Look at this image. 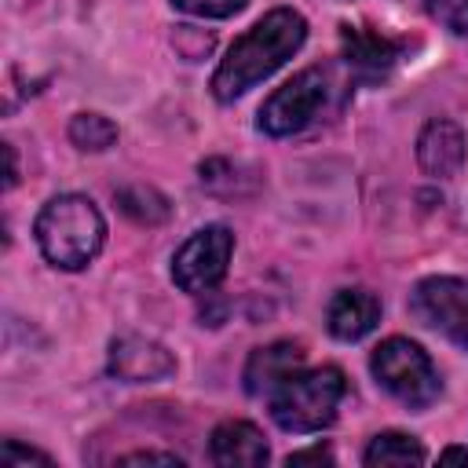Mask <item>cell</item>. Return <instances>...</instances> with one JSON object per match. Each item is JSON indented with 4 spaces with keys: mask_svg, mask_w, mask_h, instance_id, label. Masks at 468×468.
Instances as JSON below:
<instances>
[{
    "mask_svg": "<svg viewBox=\"0 0 468 468\" xmlns=\"http://www.w3.org/2000/svg\"><path fill=\"white\" fill-rule=\"evenodd\" d=\"M307 40V18L292 7L267 11L249 33H241L223 62L212 73V95L219 102H234L249 88H256L263 77H271L278 66H285Z\"/></svg>",
    "mask_w": 468,
    "mask_h": 468,
    "instance_id": "cell-1",
    "label": "cell"
},
{
    "mask_svg": "<svg viewBox=\"0 0 468 468\" xmlns=\"http://www.w3.org/2000/svg\"><path fill=\"white\" fill-rule=\"evenodd\" d=\"M33 234H37V245L51 267L80 271L99 256V249L106 241V219L91 197L58 194L40 208Z\"/></svg>",
    "mask_w": 468,
    "mask_h": 468,
    "instance_id": "cell-2",
    "label": "cell"
},
{
    "mask_svg": "<svg viewBox=\"0 0 468 468\" xmlns=\"http://www.w3.org/2000/svg\"><path fill=\"white\" fill-rule=\"evenodd\" d=\"M344 391H347V380H344V373L336 366L296 369L267 395L271 420L282 431H292V435L322 431V428H329L336 420Z\"/></svg>",
    "mask_w": 468,
    "mask_h": 468,
    "instance_id": "cell-3",
    "label": "cell"
},
{
    "mask_svg": "<svg viewBox=\"0 0 468 468\" xmlns=\"http://www.w3.org/2000/svg\"><path fill=\"white\" fill-rule=\"evenodd\" d=\"M369 373L391 399H399L410 410L431 406L442 391L428 351L406 336H388L384 344H377L369 355Z\"/></svg>",
    "mask_w": 468,
    "mask_h": 468,
    "instance_id": "cell-4",
    "label": "cell"
},
{
    "mask_svg": "<svg viewBox=\"0 0 468 468\" xmlns=\"http://www.w3.org/2000/svg\"><path fill=\"white\" fill-rule=\"evenodd\" d=\"M329 91H333V84H329L325 69H318V66L300 69L292 80L274 88L267 95V102L260 106V121H256L260 132L274 135V139L303 132L307 124H314L322 117V110L329 102Z\"/></svg>",
    "mask_w": 468,
    "mask_h": 468,
    "instance_id": "cell-5",
    "label": "cell"
},
{
    "mask_svg": "<svg viewBox=\"0 0 468 468\" xmlns=\"http://www.w3.org/2000/svg\"><path fill=\"white\" fill-rule=\"evenodd\" d=\"M234 256V234L223 223H208L190 234L172 256V282L183 292H208L223 282L227 263Z\"/></svg>",
    "mask_w": 468,
    "mask_h": 468,
    "instance_id": "cell-6",
    "label": "cell"
},
{
    "mask_svg": "<svg viewBox=\"0 0 468 468\" xmlns=\"http://www.w3.org/2000/svg\"><path fill=\"white\" fill-rule=\"evenodd\" d=\"M410 311L428 329L442 333L446 340L468 351V278H424L410 296Z\"/></svg>",
    "mask_w": 468,
    "mask_h": 468,
    "instance_id": "cell-7",
    "label": "cell"
},
{
    "mask_svg": "<svg viewBox=\"0 0 468 468\" xmlns=\"http://www.w3.org/2000/svg\"><path fill=\"white\" fill-rule=\"evenodd\" d=\"M106 369L117 380H128V384H154V380H165V377L176 373V358L165 344H157L150 336H139V333H124L110 344Z\"/></svg>",
    "mask_w": 468,
    "mask_h": 468,
    "instance_id": "cell-8",
    "label": "cell"
},
{
    "mask_svg": "<svg viewBox=\"0 0 468 468\" xmlns=\"http://www.w3.org/2000/svg\"><path fill=\"white\" fill-rule=\"evenodd\" d=\"M340 40H344V62L362 80L388 77L395 69V62L402 58V44L399 40H391L384 33H373V29H362V26H344Z\"/></svg>",
    "mask_w": 468,
    "mask_h": 468,
    "instance_id": "cell-9",
    "label": "cell"
},
{
    "mask_svg": "<svg viewBox=\"0 0 468 468\" xmlns=\"http://www.w3.org/2000/svg\"><path fill=\"white\" fill-rule=\"evenodd\" d=\"M417 165L435 179H453L464 168V132L446 117L428 121L417 135Z\"/></svg>",
    "mask_w": 468,
    "mask_h": 468,
    "instance_id": "cell-10",
    "label": "cell"
},
{
    "mask_svg": "<svg viewBox=\"0 0 468 468\" xmlns=\"http://www.w3.org/2000/svg\"><path fill=\"white\" fill-rule=\"evenodd\" d=\"M208 453L223 468H256V464H263L271 457L263 431L256 424H249V420H223V424H216L212 439H208Z\"/></svg>",
    "mask_w": 468,
    "mask_h": 468,
    "instance_id": "cell-11",
    "label": "cell"
},
{
    "mask_svg": "<svg viewBox=\"0 0 468 468\" xmlns=\"http://www.w3.org/2000/svg\"><path fill=\"white\" fill-rule=\"evenodd\" d=\"M380 322V300L369 289H340L325 307V329L336 340H362Z\"/></svg>",
    "mask_w": 468,
    "mask_h": 468,
    "instance_id": "cell-12",
    "label": "cell"
},
{
    "mask_svg": "<svg viewBox=\"0 0 468 468\" xmlns=\"http://www.w3.org/2000/svg\"><path fill=\"white\" fill-rule=\"evenodd\" d=\"M303 366V347L292 340H274L267 347H256L245 362V391L263 399L271 395L289 373H296Z\"/></svg>",
    "mask_w": 468,
    "mask_h": 468,
    "instance_id": "cell-13",
    "label": "cell"
},
{
    "mask_svg": "<svg viewBox=\"0 0 468 468\" xmlns=\"http://www.w3.org/2000/svg\"><path fill=\"white\" fill-rule=\"evenodd\" d=\"M362 461H366L369 468H388V464H424L428 453H424V446H420L413 435L384 431V435H377V439L366 446Z\"/></svg>",
    "mask_w": 468,
    "mask_h": 468,
    "instance_id": "cell-14",
    "label": "cell"
},
{
    "mask_svg": "<svg viewBox=\"0 0 468 468\" xmlns=\"http://www.w3.org/2000/svg\"><path fill=\"white\" fill-rule=\"evenodd\" d=\"M69 139L77 150H88V154H102L117 143V124L102 113H77L69 121Z\"/></svg>",
    "mask_w": 468,
    "mask_h": 468,
    "instance_id": "cell-15",
    "label": "cell"
},
{
    "mask_svg": "<svg viewBox=\"0 0 468 468\" xmlns=\"http://www.w3.org/2000/svg\"><path fill=\"white\" fill-rule=\"evenodd\" d=\"M117 205L124 216H132L135 223H161L168 219V197L157 194L154 186H121L117 190Z\"/></svg>",
    "mask_w": 468,
    "mask_h": 468,
    "instance_id": "cell-16",
    "label": "cell"
},
{
    "mask_svg": "<svg viewBox=\"0 0 468 468\" xmlns=\"http://www.w3.org/2000/svg\"><path fill=\"white\" fill-rule=\"evenodd\" d=\"M420 7L450 33L468 37V0H420Z\"/></svg>",
    "mask_w": 468,
    "mask_h": 468,
    "instance_id": "cell-17",
    "label": "cell"
},
{
    "mask_svg": "<svg viewBox=\"0 0 468 468\" xmlns=\"http://www.w3.org/2000/svg\"><path fill=\"white\" fill-rule=\"evenodd\" d=\"M172 44H176V51H179L183 58L197 62V58H205V55L212 51L216 37H212V33H201V29H194V26H176V33H172Z\"/></svg>",
    "mask_w": 468,
    "mask_h": 468,
    "instance_id": "cell-18",
    "label": "cell"
},
{
    "mask_svg": "<svg viewBox=\"0 0 468 468\" xmlns=\"http://www.w3.org/2000/svg\"><path fill=\"white\" fill-rule=\"evenodd\" d=\"M249 0H172V7L194 15V18H230L245 7Z\"/></svg>",
    "mask_w": 468,
    "mask_h": 468,
    "instance_id": "cell-19",
    "label": "cell"
},
{
    "mask_svg": "<svg viewBox=\"0 0 468 468\" xmlns=\"http://www.w3.org/2000/svg\"><path fill=\"white\" fill-rule=\"evenodd\" d=\"M0 461H4V464H51V457H48L44 450H33V446H18L15 439H7V442H4V450H0Z\"/></svg>",
    "mask_w": 468,
    "mask_h": 468,
    "instance_id": "cell-20",
    "label": "cell"
},
{
    "mask_svg": "<svg viewBox=\"0 0 468 468\" xmlns=\"http://www.w3.org/2000/svg\"><path fill=\"white\" fill-rule=\"evenodd\" d=\"M121 464H183V457L179 453H157V450H135V453H124V457H117Z\"/></svg>",
    "mask_w": 468,
    "mask_h": 468,
    "instance_id": "cell-21",
    "label": "cell"
},
{
    "mask_svg": "<svg viewBox=\"0 0 468 468\" xmlns=\"http://www.w3.org/2000/svg\"><path fill=\"white\" fill-rule=\"evenodd\" d=\"M303 461H333V453L325 446H311V450H296L289 453V464H303Z\"/></svg>",
    "mask_w": 468,
    "mask_h": 468,
    "instance_id": "cell-22",
    "label": "cell"
},
{
    "mask_svg": "<svg viewBox=\"0 0 468 468\" xmlns=\"http://www.w3.org/2000/svg\"><path fill=\"white\" fill-rule=\"evenodd\" d=\"M4 157H7V179H4V186L11 190L18 183V161H15V146L11 143H4Z\"/></svg>",
    "mask_w": 468,
    "mask_h": 468,
    "instance_id": "cell-23",
    "label": "cell"
},
{
    "mask_svg": "<svg viewBox=\"0 0 468 468\" xmlns=\"http://www.w3.org/2000/svg\"><path fill=\"white\" fill-rule=\"evenodd\" d=\"M439 464H468V450L464 446H450L439 453Z\"/></svg>",
    "mask_w": 468,
    "mask_h": 468,
    "instance_id": "cell-24",
    "label": "cell"
}]
</instances>
